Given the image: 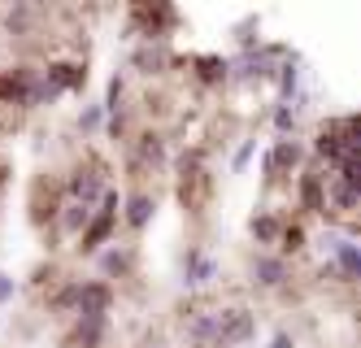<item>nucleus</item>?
Returning a JSON list of instances; mask_svg holds the SVG:
<instances>
[{
    "label": "nucleus",
    "instance_id": "nucleus-4",
    "mask_svg": "<svg viewBox=\"0 0 361 348\" xmlns=\"http://www.w3.org/2000/svg\"><path fill=\"white\" fill-rule=\"evenodd\" d=\"M39 83L48 92V100H57L66 92H83L87 88V61H74V57H53L39 70Z\"/></svg>",
    "mask_w": 361,
    "mask_h": 348
},
{
    "label": "nucleus",
    "instance_id": "nucleus-1",
    "mask_svg": "<svg viewBox=\"0 0 361 348\" xmlns=\"http://www.w3.org/2000/svg\"><path fill=\"white\" fill-rule=\"evenodd\" d=\"M178 26H183V18H178L174 5H161V0H140V5H131V22H126V35L131 40H144V44H166Z\"/></svg>",
    "mask_w": 361,
    "mask_h": 348
},
{
    "label": "nucleus",
    "instance_id": "nucleus-31",
    "mask_svg": "<svg viewBox=\"0 0 361 348\" xmlns=\"http://www.w3.org/2000/svg\"><path fill=\"white\" fill-rule=\"evenodd\" d=\"M252 152H257V140H248V144H240V148H235V157H231V170H244V166L252 162Z\"/></svg>",
    "mask_w": 361,
    "mask_h": 348
},
{
    "label": "nucleus",
    "instance_id": "nucleus-12",
    "mask_svg": "<svg viewBox=\"0 0 361 348\" xmlns=\"http://www.w3.org/2000/svg\"><path fill=\"white\" fill-rule=\"evenodd\" d=\"M188 70L200 88H222L231 78V61L218 57V52H196V57H188Z\"/></svg>",
    "mask_w": 361,
    "mask_h": 348
},
{
    "label": "nucleus",
    "instance_id": "nucleus-35",
    "mask_svg": "<svg viewBox=\"0 0 361 348\" xmlns=\"http://www.w3.org/2000/svg\"><path fill=\"white\" fill-rule=\"evenodd\" d=\"M9 296H13V279H9V275H0V305H5Z\"/></svg>",
    "mask_w": 361,
    "mask_h": 348
},
{
    "label": "nucleus",
    "instance_id": "nucleus-22",
    "mask_svg": "<svg viewBox=\"0 0 361 348\" xmlns=\"http://www.w3.org/2000/svg\"><path fill=\"white\" fill-rule=\"evenodd\" d=\"M188 335H192L196 344H204V348H218V309L196 313L192 323H188Z\"/></svg>",
    "mask_w": 361,
    "mask_h": 348
},
{
    "label": "nucleus",
    "instance_id": "nucleus-2",
    "mask_svg": "<svg viewBox=\"0 0 361 348\" xmlns=\"http://www.w3.org/2000/svg\"><path fill=\"white\" fill-rule=\"evenodd\" d=\"M118 209H122L118 192H114V187H105V196L96 200V209H92L87 227L79 231V239H74V248H79L83 257L100 253V244H109V235H114V227H118Z\"/></svg>",
    "mask_w": 361,
    "mask_h": 348
},
{
    "label": "nucleus",
    "instance_id": "nucleus-14",
    "mask_svg": "<svg viewBox=\"0 0 361 348\" xmlns=\"http://www.w3.org/2000/svg\"><path fill=\"white\" fill-rule=\"evenodd\" d=\"M131 66H135L140 74H166L170 66H178V57H174L166 44H140V48L131 52Z\"/></svg>",
    "mask_w": 361,
    "mask_h": 348
},
{
    "label": "nucleus",
    "instance_id": "nucleus-28",
    "mask_svg": "<svg viewBox=\"0 0 361 348\" xmlns=\"http://www.w3.org/2000/svg\"><path fill=\"white\" fill-rule=\"evenodd\" d=\"M61 270H57V261H39L35 270H31V287H44V283H57Z\"/></svg>",
    "mask_w": 361,
    "mask_h": 348
},
{
    "label": "nucleus",
    "instance_id": "nucleus-30",
    "mask_svg": "<svg viewBox=\"0 0 361 348\" xmlns=\"http://www.w3.org/2000/svg\"><path fill=\"white\" fill-rule=\"evenodd\" d=\"M100 122H105V109H100V104H92V109H83V114H79V131H83V136L100 131Z\"/></svg>",
    "mask_w": 361,
    "mask_h": 348
},
{
    "label": "nucleus",
    "instance_id": "nucleus-10",
    "mask_svg": "<svg viewBox=\"0 0 361 348\" xmlns=\"http://www.w3.org/2000/svg\"><path fill=\"white\" fill-rule=\"evenodd\" d=\"M109 335V318H79L74 313V327L61 335V348H100Z\"/></svg>",
    "mask_w": 361,
    "mask_h": 348
},
{
    "label": "nucleus",
    "instance_id": "nucleus-27",
    "mask_svg": "<svg viewBox=\"0 0 361 348\" xmlns=\"http://www.w3.org/2000/svg\"><path fill=\"white\" fill-rule=\"evenodd\" d=\"M274 131H279L283 140L296 131V104H279V109H274Z\"/></svg>",
    "mask_w": 361,
    "mask_h": 348
},
{
    "label": "nucleus",
    "instance_id": "nucleus-11",
    "mask_svg": "<svg viewBox=\"0 0 361 348\" xmlns=\"http://www.w3.org/2000/svg\"><path fill=\"white\" fill-rule=\"evenodd\" d=\"M109 309H114V287L105 279L79 283V305H74V313L79 318H109Z\"/></svg>",
    "mask_w": 361,
    "mask_h": 348
},
{
    "label": "nucleus",
    "instance_id": "nucleus-7",
    "mask_svg": "<svg viewBox=\"0 0 361 348\" xmlns=\"http://www.w3.org/2000/svg\"><path fill=\"white\" fill-rule=\"evenodd\" d=\"M257 331V313L252 309H218V348H240Z\"/></svg>",
    "mask_w": 361,
    "mask_h": 348
},
{
    "label": "nucleus",
    "instance_id": "nucleus-21",
    "mask_svg": "<svg viewBox=\"0 0 361 348\" xmlns=\"http://www.w3.org/2000/svg\"><path fill=\"white\" fill-rule=\"evenodd\" d=\"M135 162H140L144 170H152V166L166 162V140L157 136V131H144V136L135 140Z\"/></svg>",
    "mask_w": 361,
    "mask_h": 348
},
{
    "label": "nucleus",
    "instance_id": "nucleus-5",
    "mask_svg": "<svg viewBox=\"0 0 361 348\" xmlns=\"http://www.w3.org/2000/svg\"><path fill=\"white\" fill-rule=\"evenodd\" d=\"M305 166V148L296 140H274V148L262 157V183L266 187H279L288 174H296Z\"/></svg>",
    "mask_w": 361,
    "mask_h": 348
},
{
    "label": "nucleus",
    "instance_id": "nucleus-9",
    "mask_svg": "<svg viewBox=\"0 0 361 348\" xmlns=\"http://www.w3.org/2000/svg\"><path fill=\"white\" fill-rule=\"evenodd\" d=\"M214 200V174L209 170H188V174H178V205H183L188 213H204Z\"/></svg>",
    "mask_w": 361,
    "mask_h": 348
},
{
    "label": "nucleus",
    "instance_id": "nucleus-25",
    "mask_svg": "<svg viewBox=\"0 0 361 348\" xmlns=\"http://www.w3.org/2000/svg\"><path fill=\"white\" fill-rule=\"evenodd\" d=\"M305 244H309L305 227H300V222H283V231H279V248H283V253H305Z\"/></svg>",
    "mask_w": 361,
    "mask_h": 348
},
{
    "label": "nucleus",
    "instance_id": "nucleus-15",
    "mask_svg": "<svg viewBox=\"0 0 361 348\" xmlns=\"http://www.w3.org/2000/svg\"><path fill=\"white\" fill-rule=\"evenodd\" d=\"M152 213H157V196H148L144 187H135V192L122 200V222L131 227V231H144L152 222Z\"/></svg>",
    "mask_w": 361,
    "mask_h": 348
},
{
    "label": "nucleus",
    "instance_id": "nucleus-17",
    "mask_svg": "<svg viewBox=\"0 0 361 348\" xmlns=\"http://www.w3.org/2000/svg\"><path fill=\"white\" fill-rule=\"evenodd\" d=\"M331 257H335L331 265H335V279L340 283H357L361 279V248L353 244V239H340V248H335Z\"/></svg>",
    "mask_w": 361,
    "mask_h": 348
},
{
    "label": "nucleus",
    "instance_id": "nucleus-13",
    "mask_svg": "<svg viewBox=\"0 0 361 348\" xmlns=\"http://www.w3.org/2000/svg\"><path fill=\"white\" fill-rule=\"evenodd\" d=\"M357 196H361V187H353V183H344V179H326V187H322V200H326V218H353L357 213Z\"/></svg>",
    "mask_w": 361,
    "mask_h": 348
},
{
    "label": "nucleus",
    "instance_id": "nucleus-33",
    "mask_svg": "<svg viewBox=\"0 0 361 348\" xmlns=\"http://www.w3.org/2000/svg\"><path fill=\"white\" fill-rule=\"evenodd\" d=\"M126 136V114L118 109V114H109V140H122Z\"/></svg>",
    "mask_w": 361,
    "mask_h": 348
},
{
    "label": "nucleus",
    "instance_id": "nucleus-29",
    "mask_svg": "<svg viewBox=\"0 0 361 348\" xmlns=\"http://www.w3.org/2000/svg\"><path fill=\"white\" fill-rule=\"evenodd\" d=\"M122 96H126V83H122V74H114V78H109V92H105V104H100V109H109V114H118V104H122Z\"/></svg>",
    "mask_w": 361,
    "mask_h": 348
},
{
    "label": "nucleus",
    "instance_id": "nucleus-8",
    "mask_svg": "<svg viewBox=\"0 0 361 348\" xmlns=\"http://www.w3.org/2000/svg\"><path fill=\"white\" fill-rule=\"evenodd\" d=\"M326 179H331V170L318 166V162H314V166H305V170L296 174V200H300L305 213H318V218H326V200H322Z\"/></svg>",
    "mask_w": 361,
    "mask_h": 348
},
{
    "label": "nucleus",
    "instance_id": "nucleus-32",
    "mask_svg": "<svg viewBox=\"0 0 361 348\" xmlns=\"http://www.w3.org/2000/svg\"><path fill=\"white\" fill-rule=\"evenodd\" d=\"M5 104L13 109V78H9V70H5V66H0V109H5Z\"/></svg>",
    "mask_w": 361,
    "mask_h": 348
},
{
    "label": "nucleus",
    "instance_id": "nucleus-16",
    "mask_svg": "<svg viewBox=\"0 0 361 348\" xmlns=\"http://www.w3.org/2000/svg\"><path fill=\"white\" fill-rule=\"evenodd\" d=\"M214 279H218V261H214L209 253L192 248V253L183 257V283H188V287H204V283H214Z\"/></svg>",
    "mask_w": 361,
    "mask_h": 348
},
{
    "label": "nucleus",
    "instance_id": "nucleus-23",
    "mask_svg": "<svg viewBox=\"0 0 361 348\" xmlns=\"http://www.w3.org/2000/svg\"><path fill=\"white\" fill-rule=\"evenodd\" d=\"M100 270H105L109 279H126L135 270V253L131 248H109V253H100Z\"/></svg>",
    "mask_w": 361,
    "mask_h": 348
},
{
    "label": "nucleus",
    "instance_id": "nucleus-18",
    "mask_svg": "<svg viewBox=\"0 0 361 348\" xmlns=\"http://www.w3.org/2000/svg\"><path fill=\"white\" fill-rule=\"evenodd\" d=\"M283 279H288V261L283 257H252V283H262V287H283Z\"/></svg>",
    "mask_w": 361,
    "mask_h": 348
},
{
    "label": "nucleus",
    "instance_id": "nucleus-3",
    "mask_svg": "<svg viewBox=\"0 0 361 348\" xmlns=\"http://www.w3.org/2000/svg\"><path fill=\"white\" fill-rule=\"evenodd\" d=\"M105 187H109V166L100 162V157H87V162H79L70 170V179H66V200H79V205H96L100 196H105Z\"/></svg>",
    "mask_w": 361,
    "mask_h": 348
},
{
    "label": "nucleus",
    "instance_id": "nucleus-26",
    "mask_svg": "<svg viewBox=\"0 0 361 348\" xmlns=\"http://www.w3.org/2000/svg\"><path fill=\"white\" fill-rule=\"evenodd\" d=\"M74 305H79V283H66L53 292V301H48V309L53 313H74Z\"/></svg>",
    "mask_w": 361,
    "mask_h": 348
},
{
    "label": "nucleus",
    "instance_id": "nucleus-19",
    "mask_svg": "<svg viewBox=\"0 0 361 348\" xmlns=\"http://www.w3.org/2000/svg\"><path fill=\"white\" fill-rule=\"evenodd\" d=\"M87 218H92V209H87V205H79V200H61L53 227H57L61 235H74V239H79V231L87 227Z\"/></svg>",
    "mask_w": 361,
    "mask_h": 348
},
{
    "label": "nucleus",
    "instance_id": "nucleus-34",
    "mask_svg": "<svg viewBox=\"0 0 361 348\" xmlns=\"http://www.w3.org/2000/svg\"><path fill=\"white\" fill-rule=\"evenodd\" d=\"M270 348H296V340H292L288 331H274V335H270Z\"/></svg>",
    "mask_w": 361,
    "mask_h": 348
},
{
    "label": "nucleus",
    "instance_id": "nucleus-20",
    "mask_svg": "<svg viewBox=\"0 0 361 348\" xmlns=\"http://www.w3.org/2000/svg\"><path fill=\"white\" fill-rule=\"evenodd\" d=\"M279 231H283V218L270 209H257L248 218V235L257 239V244H279Z\"/></svg>",
    "mask_w": 361,
    "mask_h": 348
},
{
    "label": "nucleus",
    "instance_id": "nucleus-24",
    "mask_svg": "<svg viewBox=\"0 0 361 348\" xmlns=\"http://www.w3.org/2000/svg\"><path fill=\"white\" fill-rule=\"evenodd\" d=\"M274 83H279V96H283V100L296 96V88H300V57H296V52L274 70Z\"/></svg>",
    "mask_w": 361,
    "mask_h": 348
},
{
    "label": "nucleus",
    "instance_id": "nucleus-6",
    "mask_svg": "<svg viewBox=\"0 0 361 348\" xmlns=\"http://www.w3.org/2000/svg\"><path fill=\"white\" fill-rule=\"evenodd\" d=\"M61 187L48 179V174H39L35 183H31V200H27V209H31V227H39V231H48L57 222V209H61Z\"/></svg>",
    "mask_w": 361,
    "mask_h": 348
}]
</instances>
